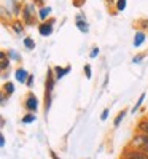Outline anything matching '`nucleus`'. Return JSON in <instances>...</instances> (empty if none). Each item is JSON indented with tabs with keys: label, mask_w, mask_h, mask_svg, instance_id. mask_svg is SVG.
<instances>
[{
	"label": "nucleus",
	"mask_w": 148,
	"mask_h": 159,
	"mask_svg": "<svg viewBox=\"0 0 148 159\" xmlns=\"http://www.w3.org/2000/svg\"><path fill=\"white\" fill-rule=\"evenodd\" d=\"M25 107H27L30 111H35V110H37V107H38L37 97H35V96H29V97H27V102H25Z\"/></svg>",
	"instance_id": "1"
},
{
	"label": "nucleus",
	"mask_w": 148,
	"mask_h": 159,
	"mask_svg": "<svg viewBox=\"0 0 148 159\" xmlns=\"http://www.w3.org/2000/svg\"><path fill=\"white\" fill-rule=\"evenodd\" d=\"M124 159H148V154L143 151H131Z\"/></svg>",
	"instance_id": "2"
},
{
	"label": "nucleus",
	"mask_w": 148,
	"mask_h": 159,
	"mask_svg": "<svg viewBox=\"0 0 148 159\" xmlns=\"http://www.w3.org/2000/svg\"><path fill=\"white\" fill-rule=\"evenodd\" d=\"M51 32H53V24L49 22V24H42L40 25V34L42 35H51Z\"/></svg>",
	"instance_id": "3"
},
{
	"label": "nucleus",
	"mask_w": 148,
	"mask_h": 159,
	"mask_svg": "<svg viewBox=\"0 0 148 159\" xmlns=\"http://www.w3.org/2000/svg\"><path fill=\"white\" fill-rule=\"evenodd\" d=\"M145 42V34L143 32H137L136 37H134V46H140Z\"/></svg>",
	"instance_id": "4"
},
{
	"label": "nucleus",
	"mask_w": 148,
	"mask_h": 159,
	"mask_svg": "<svg viewBox=\"0 0 148 159\" xmlns=\"http://www.w3.org/2000/svg\"><path fill=\"white\" fill-rule=\"evenodd\" d=\"M134 143H137V145H148V134H145V135H137L136 139H134Z\"/></svg>",
	"instance_id": "5"
},
{
	"label": "nucleus",
	"mask_w": 148,
	"mask_h": 159,
	"mask_svg": "<svg viewBox=\"0 0 148 159\" xmlns=\"http://www.w3.org/2000/svg\"><path fill=\"white\" fill-rule=\"evenodd\" d=\"M25 78H27V72L25 70H22V69H19V70H16V80L18 81H25Z\"/></svg>",
	"instance_id": "6"
},
{
	"label": "nucleus",
	"mask_w": 148,
	"mask_h": 159,
	"mask_svg": "<svg viewBox=\"0 0 148 159\" xmlns=\"http://www.w3.org/2000/svg\"><path fill=\"white\" fill-rule=\"evenodd\" d=\"M69 70H70V67H65V69L56 67V69H54V72H56V76H58V78H62V76H64L67 72H69Z\"/></svg>",
	"instance_id": "7"
},
{
	"label": "nucleus",
	"mask_w": 148,
	"mask_h": 159,
	"mask_svg": "<svg viewBox=\"0 0 148 159\" xmlns=\"http://www.w3.org/2000/svg\"><path fill=\"white\" fill-rule=\"evenodd\" d=\"M53 86H54V81H53V75H51V72H48V94H51Z\"/></svg>",
	"instance_id": "8"
},
{
	"label": "nucleus",
	"mask_w": 148,
	"mask_h": 159,
	"mask_svg": "<svg viewBox=\"0 0 148 159\" xmlns=\"http://www.w3.org/2000/svg\"><path fill=\"white\" fill-rule=\"evenodd\" d=\"M76 25H78V29L81 30V32H88V24H83V21H76Z\"/></svg>",
	"instance_id": "9"
},
{
	"label": "nucleus",
	"mask_w": 148,
	"mask_h": 159,
	"mask_svg": "<svg viewBox=\"0 0 148 159\" xmlns=\"http://www.w3.org/2000/svg\"><path fill=\"white\" fill-rule=\"evenodd\" d=\"M24 45L27 46L29 49H32V48L35 46V43H34V40H32V38H24Z\"/></svg>",
	"instance_id": "10"
},
{
	"label": "nucleus",
	"mask_w": 148,
	"mask_h": 159,
	"mask_svg": "<svg viewBox=\"0 0 148 159\" xmlns=\"http://www.w3.org/2000/svg\"><path fill=\"white\" fill-rule=\"evenodd\" d=\"M124 8H126V0H118V3H116V10L123 11Z\"/></svg>",
	"instance_id": "11"
},
{
	"label": "nucleus",
	"mask_w": 148,
	"mask_h": 159,
	"mask_svg": "<svg viewBox=\"0 0 148 159\" xmlns=\"http://www.w3.org/2000/svg\"><path fill=\"white\" fill-rule=\"evenodd\" d=\"M49 11H51V8H42V11H40V18L45 19V18L49 15Z\"/></svg>",
	"instance_id": "12"
},
{
	"label": "nucleus",
	"mask_w": 148,
	"mask_h": 159,
	"mask_svg": "<svg viewBox=\"0 0 148 159\" xmlns=\"http://www.w3.org/2000/svg\"><path fill=\"white\" fill-rule=\"evenodd\" d=\"M139 127H140V130L145 132V134H148V121H142V123L139 124Z\"/></svg>",
	"instance_id": "13"
},
{
	"label": "nucleus",
	"mask_w": 148,
	"mask_h": 159,
	"mask_svg": "<svg viewBox=\"0 0 148 159\" xmlns=\"http://www.w3.org/2000/svg\"><path fill=\"white\" fill-rule=\"evenodd\" d=\"M32 121H35V116L34 115H27V116L22 118V123H32Z\"/></svg>",
	"instance_id": "14"
},
{
	"label": "nucleus",
	"mask_w": 148,
	"mask_h": 159,
	"mask_svg": "<svg viewBox=\"0 0 148 159\" xmlns=\"http://www.w3.org/2000/svg\"><path fill=\"white\" fill-rule=\"evenodd\" d=\"M124 115H126L124 111H121V113H119V115L116 116V119H115V126H119V123H121V119L124 118Z\"/></svg>",
	"instance_id": "15"
},
{
	"label": "nucleus",
	"mask_w": 148,
	"mask_h": 159,
	"mask_svg": "<svg viewBox=\"0 0 148 159\" xmlns=\"http://www.w3.org/2000/svg\"><path fill=\"white\" fill-rule=\"evenodd\" d=\"M5 89L8 91V94H11V92L15 91V88H13V84H11V83H7V84H5Z\"/></svg>",
	"instance_id": "16"
},
{
	"label": "nucleus",
	"mask_w": 148,
	"mask_h": 159,
	"mask_svg": "<svg viewBox=\"0 0 148 159\" xmlns=\"http://www.w3.org/2000/svg\"><path fill=\"white\" fill-rule=\"evenodd\" d=\"M143 99H145V94H142V96H140V99H139V102L136 103V107H134V111H136V110H137V108L140 107V103H142V100H143Z\"/></svg>",
	"instance_id": "17"
},
{
	"label": "nucleus",
	"mask_w": 148,
	"mask_h": 159,
	"mask_svg": "<svg viewBox=\"0 0 148 159\" xmlns=\"http://www.w3.org/2000/svg\"><path fill=\"white\" fill-rule=\"evenodd\" d=\"M85 70H86V78H91V67H89V65H86Z\"/></svg>",
	"instance_id": "18"
},
{
	"label": "nucleus",
	"mask_w": 148,
	"mask_h": 159,
	"mask_svg": "<svg viewBox=\"0 0 148 159\" xmlns=\"http://www.w3.org/2000/svg\"><path fill=\"white\" fill-rule=\"evenodd\" d=\"M107 116H109V110H104V113H102V121H105Z\"/></svg>",
	"instance_id": "19"
},
{
	"label": "nucleus",
	"mask_w": 148,
	"mask_h": 159,
	"mask_svg": "<svg viewBox=\"0 0 148 159\" xmlns=\"http://www.w3.org/2000/svg\"><path fill=\"white\" fill-rule=\"evenodd\" d=\"M32 83H34V76L30 75V76L27 78V86H32Z\"/></svg>",
	"instance_id": "20"
},
{
	"label": "nucleus",
	"mask_w": 148,
	"mask_h": 159,
	"mask_svg": "<svg viewBox=\"0 0 148 159\" xmlns=\"http://www.w3.org/2000/svg\"><path fill=\"white\" fill-rule=\"evenodd\" d=\"M142 59H143V56L140 54V56H137V57H134V62H136V64H139V62H140Z\"/></svg>",
	"instance_id": "21"
},
{
	"label": "nucleus",
	"mask_w": 148,
	"mask_h": 159,
	"mask_svg": "<svg viewBox=\"0 0 148 159\" xmlns=\"http://www.w3.org/2000/svg\"><path fill=\"white\" fill-rule=\"evenodd\" d=\"M142 151L148 154V145H143V147H142Z\"/></svg>",
	"instance_id": "22"
},
{
	"label": "nucleus",
	"mask_w": 148,
	"mask_h": 159,
	"mask_svg": "<svg viewBox=\"0 0 148 159\" xmlns=\"http://www.w3.org/2000/svg\"><path fill=\"white\" fill-rule=\"evenodd\" d=\"M97 52H99V49H97V48H96V49H92V52H91V56L94 57V56H96V54H97Z\"/></svg>",
	"instance_id": "23"
},
{
	"label": "nucleus",
	"mask_w": 148,
	"mask_h": 159,
	"mask_svg": "<svg viewBox=\"0 0 148 159\" xmlns=\"http://www.w3.org/2000/svg\"><path fill=\"white\" fill-rule=\"evenodd\" d=\"M0 145H2V147L5 145V139H3V137H0Z\"/></svg>",
	"instance_id": "24"
}]
</instances>
